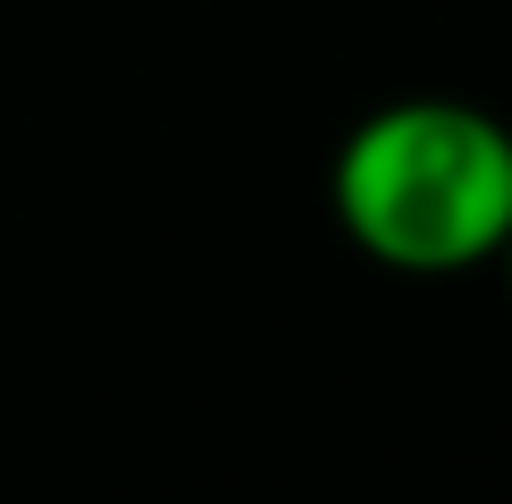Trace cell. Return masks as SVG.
Masks as SVG:
<instances>
[{
	"label": "cell",
	"instance_id": "6da1fadb",
	"mask_svg": "<svg viewBox=\"0 0 512 504\" xmlns=\"http://www.w3.org/2000/svg\"><path fill=\"white\" fill-rule=\"evenodd\" d=\"M336 202L378 261L462 269L512 236V143L479 110L412 101L353 135Z\"/></svg>",
	"mask_w": 512,
	"mask_h": 504
}]
</instances>
